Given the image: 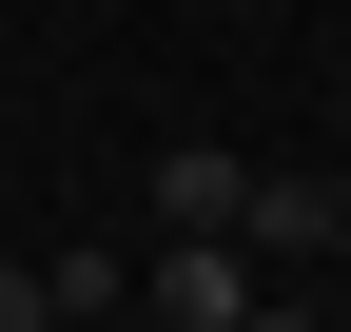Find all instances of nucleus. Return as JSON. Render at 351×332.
<instances>
[{
    "instance_id": "423d86ee",
    "label": "nucleus",
    "mask_w": 351,
    "mask_h": 332,
    "mask_svg": "<svg viewBox=\"0 0 351 332\" xmlns=\"http://www.w3.org/2000/svg\"><path fill=\"white\" fill-rule=\"evenodd\" d=\"M332 235H351V176H332Z\"/></svg>"
},
{
    "instance_id": "7ed1b4c3",
    "label": "nucleus",
    "mask_w": 351,
    "mask_h": 332,
    "mask_svg": "<svg viewBox=\"0 0 351 332\" xmlns=\"http://www.w3.org/2000/svg\"><path fill=\"white\" fill-rule=\"evenodd\" d=\"M234 254H254V274H313V254H332V176H254Z\"/></svg>"
},
{
    "instance_id": "20e7f679",
    "label": "nucleus",
    "mask_w": 351,
    "mask_h": 332,
    "mask_svg": "<svg viewBox=\"0 0 351 332\" xmlns=\"http://www.w3.org/2000/svg\"><path fill=\"white\" fill-rule=\"evenodd\" d=\"M0 332H59V254H39V274H0Z\"/></svg>"
},
{
    "instance_id": "f03ea898",
    "label": "nucleus",
    "mask_w": 351,
    "mask_h": 332,
    "mask_svg": "<svg viewBox=\"0 0 351 332\" xmlns=\"http://www.w3.org/2000/svg\"><path fill=\"white\" fill-rule=\"evenodd\" d=\"M234 215H254V156L176 137V156H156V235H234Z\"/></svg>"
},
{
    "instance_id": "39448f33",
    "label": "nucleus",
    "mask_w": 351,
    "mask_h": 332,
    "mask_svg": "<svg viewBox=\"0 0 351 332\" xmlns=\"http://www.w3.org/2000/svg\"><path fill=\"white\" fill-rule=\"evenodd\" d=\"M234 332H332V313H293V294H254V313H234Z\"/></svg>"
},
{
    "instance_id": "f257e3e1",
    "label": "nucleus",
    "mask_w": 351,
    "mask_h": 332,
    "mask_svg": "<svg viewBox=\"0 0 351 332\" xmlns=\"http://www.w3.org/2000/svg\"><path fill=\"white\" fill-rule=\"evenodd\" d=\"M137 313H156V332H234V313H254V254H234V235H156Z\"/></svg>"
}]
</instances>
